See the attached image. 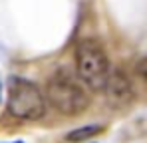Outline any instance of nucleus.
Wrapping results in <instances>:
<instances>
[{
	"instance_id": "obj_2",
	"label": "nucleus",
	"mask_w": 147,
	"mask_h": 143,
	"mask_svg": "<svg viewBox=\"0 0 147 143\" xmlns=\"http://www.w3.org/2000/svg\"><path fill=\"white\" fill-rule=\"evenodd\" d=\"M6 109L10 115L24 121H38L46 113V95L36 84L24 78H10Z\"/></svg>"
},
{
	"instance_id": "obj_5",
	"label": "nucleus",
	"mask_w": 147,
	"mask_h": 143,
	"mask_svg": "<svg viewBox=\"0 0 147 143\" xmlns=\"http://www.w3.org/2000/svg\"><path fill=\"white\" fill-rule=\"evenodd\" d=\"M101 131H103V125H86V127H80L76 131H70L66 135V139L74 141V143H82V141H86V139H92L94 135H98Z\"/></svg>"
},
{
	"instance_id": "obj_7",
	"label": "nucleus",
	"mask_w": 147,
	"mask_h": 143,
	"mask_svg": "<svg viewBox=\"0 0 147 143\" xmlns=\"http://www.w3.org/2000/svg\"><path fill=\"white\" fill-rule=\"evenodd\" d=\"M18 143H20V141H18Z\"/></svg>"
},
{
	"instance_id": "obj_4",
	"label": "nucleus",
	"mask_w": 147,
	"mask_h": 143,
	"mask_svg": "<svg viewBox=\"0 0 147 143\" xmlns=\"http://www.w3.org/2000/svg\"><path fill=\"white\" fill-rule=\"evenodd\" d=\"M105 90H109L111 97H115V99H119V97H121V99H127V97L131 95V88H129V82H127V80L123 78L121 74H113Z\"/></svg>"
},
{
	"instance_id": "obj_1",
	"label": "nucleus",
	"mask_w": 147,
	"mask_h": 143,
	"mask_svg": "<svg viewBox=\"0 0 147 143\" xmlns=\"http://www.w3.org/2000/svg\"><path fill=\"white\" fill-rule=\"evenodd\" d=\"M76 66L84 86L92 92H103L111 80L109 58L96 38H84L76 46Z\"/></svg>"
},
{
	"instance_id": "obj_6",
	"label": "nucleus",
	"mask_w": 147,
	"mask_h": 143,
	"mask_svg": "<svg viewBox=\"0 0 147 143\" xmlns=\"http://www.w3.org/2000/svg\"><path fill=\"white\" fill-rule=\"evenodd\" d=\"M137 72H139V76L147 82V58L139 60V64H137Z\"/></svg>"
},
{
	"instance_id": "obj_3",
	"label": "nucleus",
	"mask_w": 147,
	"mask_h": 143,
	"mask_svg": "<svg viewBox=\"0 0 147 143\" xmlns=\"http://www.w3.org/2000/svg\"><path fill=\"white\" fill-rule=\"evenodd\" d=\"M46 99L54 109L64 115H78L90 105V95L84 90V86L66 74H56L48 82Z\"/></svg>"
}]
</instances>
